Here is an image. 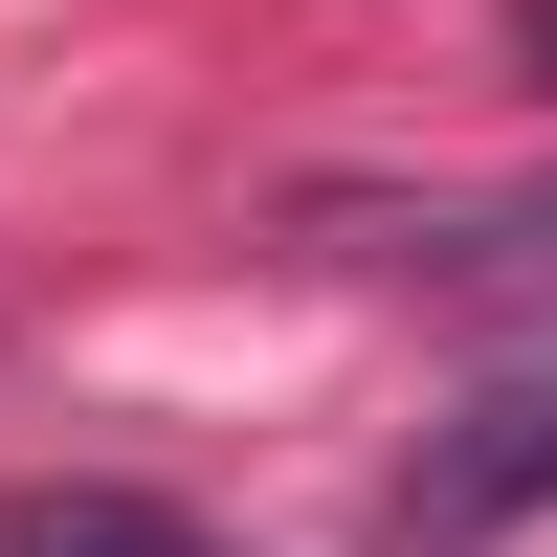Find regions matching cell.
<instances>
[{"label": "cell", "mask_w": 557, "mask_h": 557, "mask_svg": "<svg viewBox=\"0 0 557 557\" xmlns=\"http://www.w3.org/2000/svg\"><path fill=\"white\" fill-rule=\"evenodd\" d=\"M535 513H557V357H535V380H491V401H446V424L401 446L380 557H491V535H535Z\"/></svg>", "instance_id": "obj_1"}, {"label": "cell", "mask_w": 557, "mask_h": 557, "mask_svg": "<svg viewBox=\"0 0 557 557\" xmlns=\"http://www.w3.org/2000/svg\"><path fill=\"white\" fill-rule=\"evenodd\" d=\"M335 268H401V290H535L557 268V178H491V201H312Z\"/></svg>", "instance_id": "obj_2"}, {"label": "cell", "mask_w": 557, "mask_h": 557, "mask_svg": "<svg viewBox=\"0 0 557 557\" xmlns=\"http://www.w3.org/2000/svg\"><path fill=\"white\" fill-rule=\"evenodd\" d=\"M0 557H223V535L157 513V491H23V513H0Z\"/></svg>", "instance_id": "obj_3"}, {"label": "cell", "mask_w": 557, "mask_h": 557, "mask_svg": "<svg viewBox=\"0 0 557 557\" xmlns=\"http://www.w3.org/2000/svg\"><path fill=\"white\" fill-rule=\"evenodd\" d=\"M535 67H557V0H535Z\"/></svg>", "instance_id": "obj_4"}]
</instances>
